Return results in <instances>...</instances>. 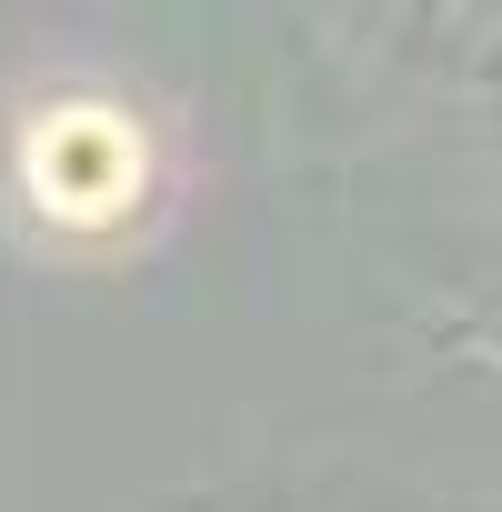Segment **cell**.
Here are the masks:
<instances>
[{"instance_id":"1","label":"cell","mask_w":502,"mask_h":512,"mask_svg":"<svg viewBox=\"0 0 502 512\" xmlns=\"http://www.w3.org/2000/svg\"><path fill=\"white\" fill-rule=\"evenodd\" d=\"M21 191L31 211H51L61 231H101L131 221L151 191V141L141 121H121L111 101H61L21 131Z\"/></svg>"}]
</instances>
